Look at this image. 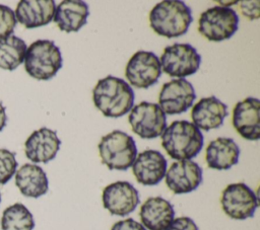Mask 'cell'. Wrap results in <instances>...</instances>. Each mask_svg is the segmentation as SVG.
I'll list each match as a JSON object with an SVG mask.
<instances>
[{
  "mask_svg": "<svg viewBox=\"0 0 260 230\" xmlns=\"http://www.w3.org/2000/svg\"><path fill=\"white\" fill-rule=\"evenodd\" d=\"M61 141L57 133L46 127L32 132L24 143L25 156L35 163H48L59 151Z\"/></svg>",
  "mask_w": 260,
  "mask_h": 230,
  "instance_id": "5bb4252c",
  "label": "cell"
},
{
  "mask_svg": "<svg viewBox=\"0 0 260 230\" xmlns=\"http://www.w3.org/2000/svg\"><path fill=\"white\" fill-rule=\"evenodd\" d=\"M167 230H199L190 217H179L172 221Z\"/></svg>",
  "mask_w": 260,
  "mask_h": 230,
  "instance_id": "4316f807",
  "label": "cell"
},
{
  "mask_svg": "<svg viewBox=\"0 0 260 230\" xmlns=\"http://www.w3.org/2000/svg\"><path fill=\"white\" fill-rule=\"evenodd\" d=\"M15 25L14 11L10 7L0 4V40L11 35Z\"/></svg>",
  "mask_w": 260,
  "mask_h": 230,
  "instance_id": "484cf974",
  "label": "cell"
},
{
  "mask_svg": "<svg viewBox=\"0 0 260 230\" xmlns=\"http://www.w3.org/2000/svg\"><path fill=\"white\" fill-rule=\"evenodd\" d=\"M161 74L159 59L152 52L138 51L128 61L125 76L132 86L148 88L155 84Z\"/></svg>",
  "mask_w": 260,
  "mask_h": 230,
  "instance_id": "30bf717a",
  "label": "cell"
},
{
  "mask_svg": "<svg viewBox=\"0 0 260 230\" xmlns=\"http://www.w3.org/2000/svg\"><path fill=\"white\" fill-rule=\"evenodd\" d=\"M167 159L156 150H145L136 156L132 172L136 180L143 185L159 183L167 172Z\"/></svg>",
  "mask_w": 260,
  "mask_h": 230,
  "instance_id": "2e32d148",
  "label": "cell"
},
{
  "mask_svg": "<svg viewBox=\"0 0 260 230\" xmlns=\"http://www.w3.org/2000/svg\"><path fill=\"white\" fill-rule=\"evenodd\" d=\"M201 131L188 121H175L161 134V146L168 155L179 160H191L203 147Z\"/></svg>",
  "mask_w": 260,
  "mask_h": 230,
  "instance_id": "7a4b0ae2",
  "label": "cell"
},
{
  "mask_svg": "<svg viewBox=\"0 0 260 230\" xmlns=\"http://www.w3.org/2000/svg\"><path fill=\"white\" fill-rule=\"evenodd\" d=\"M196 98L192 84L184 78L173 79L161 87L158 102L165 114H179L190 108Z\"/></svg>",
  "mask_w": 260,
  "mask_h": 230,
  "instance_id": "8fae6325",
  "label": "cell"
},
{
  "mask_svg": "<svg viewBox=\"0 0 260 230\" xmlns=\"http://www.w3.org/2000/svg\"><path fill=\"white\" fill-rule=\"evenodd\" d=\"M128 119L132 131L142 139L156 138L167 128L166 114L156 103H138L132 107Z\"/></svg>",
  "mask_w": 260,
  "mask_h": 230,
  "instance_id": "ba28073f",
  "label": "cell"
},
{
  "mask_svg": "<svg viewBox=\"0 0 260 230\" xmlns=\"http://www.w3.org/2000/svg\"><path fill=\"white\" fill-rule=\"evenodd\" d=\"M0 202H1V194H0Z\"/></svg>",
  "mask_w": 260,
  "mask_h": 230,
  "instance_id": "4dcf8cb0",
  "label": "cell"
},
{
  "mask_svg": "<svg viewBox=\"0 0 260 230\" xmlns=\"http://www.w3.org/2000/svg\"><path fill=\"white\" fill-rule=\"evenodd\" d=\"M111 230H146V229L141 223L135 221L132 218H127L125 220L116 222L112 226Z\"/></svg>",
  "mask_w": 260,
  "mask_h": 230,
  "instance_id": "f1b7e54d",
  "label": "cell"
},
{
  "mask_svg": "<svg viewBox=\"0 0 260 230\" xmlns=\"http://www.w3.org/2000/svg\"><path fill=\"white\" fill-rule=\"evenodd\" d=\"M89 9L84 1L65 0L55 9L54 21L58 27L66 32L78 31L85 23Z\"/></svg>",
  "mask_w": 260,
  "mask_h": 230,
  "instance_id": "44dd1931",
  "label": "cell"
},
{
  "mask_svg": "<svg viewBox=\"0 0 260 230\" xmlns=\"http://www.w3.org/2000/svg\"><path fill=\"white\" fill-rule=\"evenodd\" d=\"M94 105L108 118H120L132 109L134 92L123 79L109 75L102 78L92 90Z\"/></svg>",
  "mask_w": 260,
  "mask_h": 230,
  "instance_id": "6da1fadb",
  "label": "cell"
},
{
  "mask_svg": "<svg viewBox=\"0 0 260 230\" xmlns=\"http://www.w3.org/2000/svg\"><path fill=\"white\" fill-rule=\"evenodd\" d=\"M192 20L190 7L179 0L161 1L149 13L151 28L157 34L170 39L185 34Z\"/></svg>",
  "mask_w": 260,
  "mask_h": 230,
  "instance_id": "3957f363",
  "label": "cell"
},
{
  "mask_svg": "<svg viewBox=\"0 0 260 230\" xmlns=\"http://www.w3.org/2000/svg\"><path fill=\"white\" fill-rule=\"evenodd\" d=\"M260 100L247 97L239 101L233 110V126L246 140L257 141L260 138Z\"/></svg>",
  "mask_w": 260,
  "mask_h": 230,
  "instance_id": "9a60e30c",
  "label": "cell"
},
{
  "mask_svg": "<svg viewBox=\"0 0 260 230\" xmlns=\"http://www.w3.org/2000/svg\"><path fill=\"white\" fill-rule=\"evenodd\" d=\"M228 116V106L215 96L201 98L192 108L193 125L203 131L219 128Z\"/></svg>",
  "mask_w": 260,
  "mask_h": 230,
  "instance_id": "ac0fdd59",
  "label": "cell"
},
{
  "mask_svg": "<svg viewBox=\"0 0 260 230\" xmlns=\"http://www.w3.org/2000/svg\"><path fill=\"white\" fill-rule=\"evenodd\" d=\"M141 224L148 230H167L175 219L173 205L161 197L148 198L141 206Z\"/></svg>",
  "mask_w": 260,
  "mask_h": 230,
  "instance_id": "d6986e66",
  "label": "cell"
},
{
  "mask_svg": "<svg viewBox=\"0 0 260 230\" xmlns=\"http://www.w3.org/2000/svg\"><path fill=\"white\" fill-rule=\"evenodd\" d=\"M6 121H7V117L5 113V107L3 106V104L0 102V132L3 130V128L6 125Z\"/></svg>",
  "mask_w": 260,
  "mask_h": 230,
  "instance_id": "f546056e",
  "label": "cell"
},
{
  "mask_svg": "<svg viewBox=\"0 0 260 230\" xmlns=\"http://www.w3.org/2000/svg\"><path fill=\"white\" fill-rule=\"evenodd\" d=\"M25 71L32 78L48 80L53 78L62 67V56L53 41L38 40L25 52Z\"/></svg>",
  "mask_w": 260,
  "mask_h": 230,
  "instance_id": "277c9868",
  "label": "cell"
},
{
  "mask_svg": "<svg viewBox=\"0 0 260 230\" xmlns=\"http://www.w3.org/2000/svg\"><path fill=\"white\" fill-rule=\"evenodd\" d=\"M220 204L223 212L235 220H245L253 217L258 199L255 193L244 182L229 184L221 194Z\"/></svg>",
  "mask_w": 260,
  "mask_h": 230,
  "instance_id": "9c48e42d",
  "label": "cell"
},
{
  "mask_svg": "<svg viewBox=\"0 0 260 230\" xmlns=\"http://www.w3.org/2000/svg\"><path fill=\"white\" fill-rule=\"evenodd\" d=\"M99 152L102 163L110 170H127L137 156V147L131 136L115 130L101 139Z\"/></svg>",
  "mask_w": 260,
  "mask_h": 230,
  "instance_id": "5b68a950",
  "label": "cell"
},
{
  "mask_svg": "<svg viewBox=\"0 0 260 230\" xmlns=\"http://www.w3.org/2000/svg\"><path fill=\"white\" fill-rule=\"evenodd\" d=\"M17 161L15 153L7 149H0V184H5L16 172Z\"/></svg>",
  "mask_w": 260,
  "mask_h": 230,
  "instance_id": "d4e9b609",
  "label": "cell"
},
{
  "mask_svg": "<svg viewBox=\"0 0 260 230\" xmlns=\"http://www.w3.org/2000/svg\"><path fill=\"white\" fill-rule=\"evenodd\" d=\"M240 4L243 15L250 19L259 17V1H242Z\"/></svg>",
  "mask_w": 260,
  "mask_h": 230,
  "instance_id": "83f0119b",
  "label": "cell"
},
{
  "mask_svg": "<svg viewBox=\"0 0 260 230\" xmlns=\"http://www.w3.org/2000/svg\"><path fill=\"white\" fill-rule=\"evenodd\" d=\"M159 62L168 75L184 78L199 69L201 56L189 44H174L165 48Z\"/></svg>",
  "mask_w": 260,
  "mask_h": 230,
  "instance_id": "52a82bcc",
  "label": "cell"
},
{
  "mask_svg": "<svg viewBox=\"0 0 260 230\" xmlns=\"http://www.w3.org/2000/svg\"><path fill=\"white\" fill-rule=\"evenodd\" d=\"M56 5L53 0H21L14 15L16 21L26 28H35L48 24L54 17Z\"/></svg>",
  "mask_w": 260,
  "mask_h": 230,
  "instance_id": "e0dca14e",
  "label": "cell"
},
{
  "mask_svg": "<svg viewBox=\"0 0 260 230\" xmlns=\"http://www.w3.org/2000/svg\"><path fill=\"white\" fill-rule=\"evenodd\" d=\"M26 44L16 35H9L0 40V68L15 70L24 60Z\"/></svg>",
  "mask_w": 260,
  "mask_h": 230,
  "instance_id": "603a6c76",
  "label": "cell"
},
{
  "mask_svg": "<svg viewBox=\"0 0 260 230\" xmlns=\"http://www.w3.org/2000/svg\"><path fill=\"white\" fill-rule=\"evenodd\" d=\"M1 228L2 230H32L34 217L23 204L15 203L3 211Z\"/></svg>",
  "mask_w": 260,
  "mask_h": 230,
  "instance_id": "cb8c5ba5",
  "label": "cell"
},
{
  "mask_svg": "<svg viewBox=\"0 0 260 230\" xmlns=\"http://www.w3.org/2000/svg\"><path fill=\"white\" fill-rule=\"evenodd\" d=\"M237 12L225 6H213L204 11L198 20L199 32L211 42L230 39L238 29Z\"/></svg>",
  "mask_w": 260,
  "mask_h": 230,
  "instance_id": "8992f818",
  "label": "cell"
},
{
  "mask_svg": "<svg viewBox=\"0 0 260 230\" xmlns=\"http://www.w3.org/2000/svg\"><path fill=\"white\" fill-rule=\"evenodd\" d=\"M240 148L232 138L219 137L211 141L205 152V160L209 168L226 170L239 161Z\"/></svg>",
  "mask_w": 260,
  "mask_h": 230,
  "instance_id": "ffe728a7",
  "label": "cell"
},
{
  "mask_svg": "<svg viewBox=\"0 0 260 230\" xmlns=\"http://www.w3.org/2000/svg\"><path fill=\"white\" fill-rule=\"evenodd\" d=\"M166 184L176 195L195 190L202 182V169L192 160H179L166 172Z\"/></svg>",
  "mask_w": 260,
  "mask_h": 230,
  "instance_id": "4fadbf2b",
  "label": "cell"
},
{
  "mask_svg": "<svg viewBox=\"0 0 260 230\" xmlns=\"http://www.w3.org/2000/svg\"><path fill=\"white\" fill-rule=\"evenodd\" d=\"M15 184L20 193L28 198H40L47 194L49 180L42 167L25 163L15 172Z\"/></svg>",
  "mask_w": 260,
  "mask_h": 230,
  "instance_id": "7402d4cb",
  "label": "cell"
},
{
  "mask_svg": "<svg viewBox=\"0 0 260 230\" xmlns=\"http://www.w3.org/2000/svg\"><path fill=\"white\" fill-rule=\"evenodd\" d=\"M103 205L112 215L127 216L138 206V190L128 181H116L103 190Z\"/></svg>",
  "mask_w": 260,
  "mask_h": 230,
  "instance_id": "7c38bea8",
  "label": "cell"
}]
</instances>
